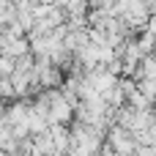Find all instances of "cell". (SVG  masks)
<instances>
[{
    "instance_id": "1",
    "label": "cell",
    "mask_w": 156,
    "mask_h": 156,
    "mask_svg": "<svg viewBox=\"0 0 156 156\" xmlns=\"http://www.w3.org/2000/svg\"><path fill=\"white\" fill-rule=\"evenodd\" d=\"M107 145L115 151V156H134V154H137L140 140H137V134H134V132H129V129H123V126L112 123V126H110V132H107Z\"/></svg>"
},
{
    "instance_id": "2",
    "label": "cell",
    "mask_w": 156,
    "mask_h": 156,
    "mask_svg": "<svg viewBox=\"0 0 156 156\" xmlns=\"http://www.w3.org/2000/svg\"><path fill=\"white\" fill-rule=\"evenodd\" d=\"M44 3H49V5H55V8H66L69 0H44Z\"/></svg>"
},
{
    "instance_id": "3",
    "label": "cell",
    "mask_w": 156,
    "mask_h": 156,
    "mask_svg": "<svg viewBox=\"0 0 156 156\" xmlns=\"http://www.w3.org/2000/svg\"><path fill=\"white\" fill-rule=\"evenodd\" d=\"M47 156H66V154H60V151H52V154H47Z\"/></svg>"
},
{
    "instance_id": "4",
    "label": "cell",
    "mask_w": 156,
    "mask_h": 156,
    "mask_svg": "<svg viewBox=\"0 0 156 156\" xmlns=\"http://www.w3.org/2000/svg\"><path fill=\"white\" fill-rule=\"evenodd\" d=\"M154 112H156V99H154Z\"/></svg>"
}]
</instances>
